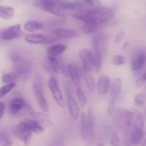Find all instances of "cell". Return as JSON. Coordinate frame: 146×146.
Masks as SVG:
<instances>
[{"instance_id":"obj_1","label":"cell","mask_w":146,"mask_h":146,"mask_svg":"<svg viewBox=\"0 0 146 146\" xmlns=\"http://www.w3.org/2000/svg\"><path fill=\"white\" fill-rule=\"evenodd\" d=\"M72 17L78 20L83 24H98L105 23L114 17L113 11L107 7L102 9H86L78 10L77 13L72 15Z\"/></svg>"},{"instance_id":"obj_2","label":"cell","mask_w":146,"mask_h":146,"mask_svg":"<svg viewBox=\"0 0 146 146\" xmlns=\"http://www.w3.org/2000/svg\"><path fill=\"white\" fill-rule=\"evenodd\" d=\"M44 131L45 127L33 119L26 120L16 125L13 128V133L15 136L22 140L25 144V145H28L32 134H40L43 133Z\"/></svg>"},{"instance_id":"obj_3","label":"cell","mask_w":146,"mask_h":146,"mask_svg":"<svg viewBox=\"0 0 146 146\" xmlns=\"http://www.w3.org/2000/svg\"><path fill=\"white\" fill-rule=\"evenodd\" d=\"M114 115V121L116 127L120 130H124L127 135L133 125L134 113L129 110L119 109L117 111H115Z\"/></svg>"},{"instance_id":"obj_4","label":"cell","mask_w":146,"mask_h":146,"mask_svg":"<svg viewBox=\"0 0 146 146\" xmlns=\"http://www.w3.org/2000/svg\"><path fill=\"white\" fill-rule=\"evenodd\" d=\"M33 6L59 17L63 18L67 15L66 10L60 6L57 0H35L33 3Z\"/></svg>"},{"instance_id":"obj_5","label":"cell","mask_w":146,"mask_h":146,"mask_svg":"<svg viewBox=\"0 0 146 146\" xmlns=\"http://www.w3.org/2000/svg\"><path fill=\"white\" fill-rule=\"evenodd\" d=\"M33 90L36 102L41 110L45 113L49 111V104L45 97L43 80L39 74H36L33 80Z\"/></svg>"},{"instance_id":"obj_6","label":"cell","mask_w":146,"mask_h":146,"mask_svg":"<svg viewBox=\"0 0 146 146\" xmlns=\"http://www.w3.org/2000/svg\"><path fill=\"white\" fill-rule=\"evenodd\" d=\"M65 103L68 109V113L71 117V119L77 121L80 118L82 112L77 99H76L75 96L73 95L71 87L70 86L69 84L65 85Z\"/></svg>"},{"instance_id":"obj_7","label":"cell","mask_w":146,"mask_h":146,"mask_svg":"<svg viewBox=\"0 0 146 146\" xmlns=\"http://www.w3.org/2000/svg\"><path fill=\"white\" fill-rule=\"evenodd\" d=\"M47 86H48L49 91L52 96V98H53L54 102L57 104V105L60 108H65L66 105L65 98L64 97V94L61 91L59 82L54 76H50V78L48 79V81H47Z\"/></svg>"},{"instance_id":"obj_8","label":"cell","mask_w":146,"mask_h":146,"mask_svg":"<svg viewBox=\"0 0 146 146\" xmlns=\"http://www.w3.org/2000/svg\"><path fill=\"white\" fill-rule=\"evenodd\" d=\"M79 119H80V133L83 141H84L85 143H89L94 139L95 129L91 127L86 112H82Z\"/></svg>"},{"instance_id":"obj_9","label":"cell","mask_w":146,"mask_h":146,"mask_svg":"<svg viewBox=\"0 0 146 146\" xmlns=\"http://www.w3.org/2000/svg\"><path fill=\"white\" fill-rule=\"evenodd\" d=\"M96 61V71L100 72L103 64V40L101 37H96L92 41Z\"/></svg>"},{"instance_id":"obj_10","label":"cell","mask_w":146,"mask_h":146,"mask_svg":"<svg viewBox=\"0 0 146 146\" xmlns=\"http://www.w3.org/2000/svg\"><path fill=\"white\" fill-rule=\"evenodd\" d=\"M79 58L82 62V68L87 72H92L96 69V61L94 53L89 49H82L79 51Z\"/></svg>"},{"instance_id":"obj_11","label":"cell","mask_w":146,"mask_h":146,"mask_svg":"<svg viewBox=\"0 0 146 146\" xmlns=\"http://www.w3.org/2000/svg\"><path fill=\"white\" fill-rule=\"evenodd\" d=\"M130 145L133 146H139L145 140V128L139 127H133L127 134Z\"/></svg>"},{"instance_id":"obj_12","label":"cell","mask_w":146,"mask_h":146,"mask_svg":"<svg viewBox=\"0 0 146 146\" xmlns=\"http://www.w3.org/2000/svg\"><path fill=\"white\" fill-rule=\"evenodd\" d=\"M67 74L72 84L77 87H81L82 68H79L75 63H69L67 65Z\"/></svg>"},{"instance_id":"obj_13","label":"cell","mask_w":146,"mask_h":146,"mask_svg":"<svg viewBox=\"0 0 146 146\" xmlns=\"http://www.w3.org/2000/svg\"><path fill=\"white\" fill-rule=\"evenodd\" d=\"M146 55L143 50H139L133 54L131 60V69L133 72H139L145 65Z\"/></svg>"},{"instance_id":"obj_14","label":"cell","mask_w":146,"mask_h":146,"mask_svg":"<svg viewBox=\"0 0 146 146\" xmlns=\"http://www.w3.org/2000/svg\"><path fill=\"white\" fill-rule=\"evenodd\" d=\"M21 28H22V25L21 24H15L13 25L8 28H6L5 30L2 31L0 33V38L3 40H12L16 38L20 33H21Z\"/></svg>"},{"instance_id":"obj_15","label":"cell","mask_w":146,"mask_h":146,"mask_svg":"<svg viewBox=\"0 0 146 146\" xmlns=\"http://www.w3.org/2000/svg\"><path fill=\"white\" fill-rule=\"evenodd\" d=\"M110 87H111V81L109 77L104 74L100 75L96 84L97 93L100 96H105L109 92Z\"/></svg>"},{"instance_id":"obj_16","label":"cell","mask_w":146,"mask_h":146,"mask_svg":"<svg viewBox=\"0 0 146 146\" xmlns=\"http://www.w3.org/2000/svg\"><path fill=\"white\" fill-rule=\"evenodd\" d=\"M30 115L33 118V120L36 121L38 123H40L45 128H51V127H53L52 121L51 120L49 115H47V114L45 113V112L32 111L30 113Z\"/></svg>"},{"instance_id":"obj_17","label":"cell","mask_w":146,"mask_h":146,"mask_svg":"<svg viewBox=\"0 0 146 146\" xmlns=\"http://www.w3.org/2000/svg\"><path fill=\"white\" fill-rule=\"evenodd\" d=\"M27 107H28V105L22 98H15L9 102V112L10 115H15Z\"/></svg>"},{"instance_id":"obj_18","label":"cell","mask_w":146,"mask_h":146,"mask_svg":"<svg viewBox=\"0 0 146 146\" xmlns=\"http://www.w3.org/2000/svg\"><path fill=\"white\" fill-rule=\"evenodd\" d=\"M52 34L58 37L60 39H66V38H77L79 36L78 32L70 29V28H65V27H59L55 28L52 31Z\"/></svg>"},{"instance_id":"obj_19","label":"cell","mask_w":146,"mask_h":146,"mask_svg":"<svg viewBox=\"0 0 146 146\" xmlns=\"http://www.w3.org/2000/svg\"><path fill=\"white\" fill-rule=\"evenodd\" d=\"M24 40L33 44H47L48 36L40 33H31L24 37Z\"/></svg>"},{"instance_id":"obj_20","label":"cell","mask_w":146,"mask_h":146,"mask_svg":"<svg viewBox=\"0 0 146 146\" xmlns=\"http://www.w3.org/2000/svg\"><path fill=\"white\" fill-rule=\"evenodd\" d=\"M67 49V45L62 43H58L50 45L46 49V53L47 56H53V57H59L62 56Z\"/></svg>"},{"instance_id":"obj_21","label":"cell","mask_w":146,"mask_h":146,"mask_svg":"<svg viewBox=\"0 0 146 146\" xmlns=\"http://www.w3.org/2000/svg\"><path fill=\"white\" fill-rule=\"evenodd\" d=\"M82 77L84 80V83L86 85L87 89L90 92H95L96 90V80L91 74V72H87L82 68Z\"/></svg>"},{"instance_id":"obj_22","label":"cell","mask_w":146,"mask_h":146,"mask_svg":"<svg viewBox=\"0 0 146 146\" xmlns=\"http://www.w3.org/2000/svg\"><path fill=\"white\" fill-rule=\"evenodd\" d=\"M122 85H123V81H122L121 78L118 77L114 80V81L111 84V87H110L111 98H117L120 96V94L121 93V91H122Z\"/></svg>"},{"instance_id":"obj_23","label":"cell","mask_w":146,"mask_h":146,"mask_svg":"<svg viewBox=\"0 0 146 146\" xmlns=\"http://www.w3.org/2000/svg\"><path fill=\"white\" fill-rule=\"evenodd\" d=\"M42 27H43V25L40 22H39L37 21H34V20L27 21L24 24V26H23L24 30L27 31V32H28V33L36 32V31L41 29Z\"/></svg>"},{"instance_id":"obj_24","label":"cell","mask_w":146,"mask_h":146,"mask_svg":"<svg viewBox=\"0 0 146 146\" xmlns=\"http://www.w3.org/2000/svg\"><path fill=\"white\" fill-rule=\"evenodd\" d=\"M15 15L14 8L10 6H2L0 5V18L3 20H9Z\"/></svg>"},{"instance_id":"obj_25","label":"cell","mask_w":146,"mask_h":146,"mask_svg":"<svg viewBox=\"0 0 146 146\" xmlns=\"http://www.w3.org/2000/svg\"><path fill=\"white\" fill-rule=\"evenodd\" d=\"M76 94H77V99L79 104V105L83 108H84L87 105V97L84 92V91L81 87H77L76 88Z\"/></svg>"},{"instance_id":"obj_26","label":"cell","mask_w":146,"mask_h":146,"mask_svg":"<svg viewBox=\"0 0 146 146\" xmlns=\"http://www.w3.org/2000/svg\"><path fill=\"white\" fill-rule=\"evenodd\" d=\"M98 24H83L81 27V31L85 35H89L96 33L99 29Z\"/></svg>"},{"instance_id":"obj_27","label":"cell","mask_w":146,"mask_h":146,"mask_svg":"<svg viewBox=\"0 0 146 146\" xmlns=\"http://www.w3.org/2000/svg\"><path fill=\"white\" fill-rule=\"evenodd\" d=\"M19 75L15 72H10V73H6L3 74L2 76V81L5 84H9V83H15V81L18 80Z\"/></svg>"},{"instance_id":"obj_28","label":"cell","mask_w":146,"mask_h":146,"mask_svg":"<svg viewBox=\"0 0 146 146\" xmlns=\"http://www.w3.org/2000/svg\"><path fill=\"white\" fill-rule=\"evenodd\" d=\"M133 102H134V104H135V106H136V107L143 108V107L145 105L146 94L145 93V92H143L137 93V94H136V96L134 97Z\"/></svg>"},{"instance_id":"obj_29","label":"cell","mask_w":146,"mask_h":146,"mask_svg":"<svg viewBox=\"0 0 146 146\" xmlns=\"http://www.w3.org/2000/svg\"><path fill=\"white\" fill-rule=\"evenodd\" d=\"M134 113V120L133 127H139L141 128H145V117L139 111H133Z\"/></svg>"},{"instance_id":"obj_30","label":"cell","mask_w":146,"mask_h":146,"mask_svg":"<svg viewBox=\"0 0 146 146\" xmlns=\"http://www.w3.org/2000/svg\"><path fill=\"white\" fill-rule=\"evenodd\" d=\"M126 58L122 56V55H120V54H116V55H114L113 57H112V62L114 66H117V67H120V66H123L126 64Z\"/></svg>"},{"instance_id":"obj_31","label":"cell","mask_w":146,"mask_h":146,"mask_svg":"<svg viewBox=\"0 0 146 146\" xmlns=\"http://www.w3.org/2000/svg\"><path fill=\"white\" fill-rule=\"evenodd\" d=\"M116 111V98H111L109 102H108V105L107 108V115L108 117L114 116V113Z\"/></svg>"},{"instance_id":"obj_32","label":"cell","mask_w":146,"mask_h":146,"mask_svg":"<svg viewBox=\"0 0 146 146\" xmlns=\"http://www.w3.org/2000/svg\"><path fill=\"white\" fill-rule=\"evenodd\" d=\"M15 87V83H9V84H5L4 86H3L0 88V99L5 97Z\"/></svg>"},{"instance_id":"obj_33","label":"cell","mask_w":146,"mask_h":146,"mask_svg":"<svg viewBox=\"0 0 146 146\" xmlns=\"http://www.w3.org/2000/svg\"><path fill=\"white\" fill-rule=\"evenodd\" d=\"M86 5L89 6L92 9H102L105 6L102 5L100 0H83Z\"/></svg>"},{"instance_id":"obj_34","label":"cell","mask_w":146,"mask_h":146,"mask_svg":"<svg viewBox=\"0 0 146 146\" xmlns=\"http://www.w3.org/2000/svg\"><path fill=\"white\" fill-rule=\"evenodd\" d=\"M146 83V69L135 80V86L137 88H140Z\"/></svg>"},{"instance_id":"obj_35","label":"cell","mask_w":146,"mask_h":146,"mask_svg":"<svg viewBox=\"0 0 146 146\" xmlns=\"http://www.w3.org/2000/svg\"><path fill=\"white\" fill-rule=\"evenodd\" d=\"M110 145L111 146H120V139L119 134L116 132H113L110 138Z\"/></svg>"},{"instance_id":"obj_36","label":"cell","mask_w":146,"mask_h":146,"mask_svg":"<svg viewBox=\"0 0 146 146\" xmlns=\"http://www.w3.org/2000/svg\"><path fill=\"white\" fill-rule=\"evenodd\" d=\"M125 33L124 32H120V33H118L116 35H115V38H114V43L115 44H119V43H120L121 42V40H123L124 39V38H125Z\"/></svg>"},{"instance_id":"obj_37","label":"cell","mask_w":146,"mask_h":146,"mask_svg":"<svg viewBox=\"0 0 146 146\" xmlns=\"http://www.w3.org/2000/svg\"><path fill=\"white\" fill-rule=\"evenodd\" d=\"M13 145V142L11 141V140H9L8 138H6L5 139V140H3V143H2V145L1 146H12Z\"/></svg>"},{"instance_id":"obj_38","label":"cell","mask_w":146,"mask_h":146,"mask_svg":"<svg viewBox=\"0 0 146 146\" xmlns=\"http://www.w3.org/2000/svg\"><path fill=\"white\" fill-rule=\"evenodd\" d=\"M4 110H5V104L3 103H0V120L3 117V114H4Z\"/></svg>"},{"instance_id":"obj_39","label":"cell","mask_w":146,"mask_h":146,"mask_svg":"<svg viewBox=\"0 0 146 146\" xmlns=\"http://www.w3.org/2000/svg\"><path fill=\"white\" fill-rule=\"evenodd\" d=\"M96 146H105V145H104V144H103L102 142H98V143L96 145Z\"/></svg>"},{"instance_id":"obj_40","label":"cell","mask_w":146,"mask_h":146,"mask_svg":"<svg viewBox=\"0 0 146 146\" xmlns=\"http://www.w3.org/2000/svg\"><path fill=\"white\" fill-rule=\"evenodd\" d=\"M140 146H146V138L145 139V140L143 141V143L141 144V145Z\"/></svg>"},{"instance_id":"obj_41","label":"cell","mask_w":146,"mask_h":146,"mask_svg":"<svg viewBox=\"0 0 146 146\" xmlns=\"http://www.w3.org/2000/svg\"><path fill=\"white\" fill-rule=\"evenodd\" d=\"M145 117H146V110H145Z\"/></svg>"},{"instance_id":"obj_42","label":"cell","mask_w":146,"mask_h":146,"mask_svg":"<svg viewBox=\"0 0 146 146\" xmlns=\"http://www.w3.org/2000/svg\"><path fill=\"white\" fill-rule=\"evenodd\" d=\"M145 55H146V53H145Z\"/></svg>"}]
</instances>
